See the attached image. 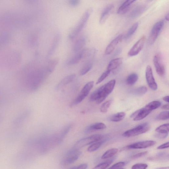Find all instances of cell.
I'll return each instance as SVG.
<instances>
[{
	"label": "cell",
	"instance_id": "obj_1",
	"mask_svg": "<svg viewBox=\"0 0 169 169\" xmlns=\"http://www.w3.org/2000/svg\"><path fill=\"white\" fill-rule=\"evenodd\" d=\"M93 11L92 8H90L85 11L77 25L70 33L69 35L70 38H74L80 33L87 23Z\"/></svg>",
	"mask_w": 169,
	"mask_h": 169
},
{
	"label": "cell",
	"instance_id": "obj_2",
	"mask_svg": "<svg viewBox=\"0 0 169 169\" xmlns=\"http://www.w3.org/2000/svg\"><path fill=\"white\" fill-rule=\"evenodd\" d=\"M103 138V135L100 134L94 135L78 141L74 145L73 148L79 150L81 148L101 141Z\"/></svg>",
	"mask_w": 169,
	"mask_h": 169
},
{
	"label": "cell",
	"instance_id": "obj_3",
	"mask_svg": "<svg viewBox=\"0 0 169 169\" xmlns=\"http://www.w3.org/2000/svg\"><path fill=\"white\" fill-rule=\"evenodd\" d=\"M150 128V125L148 123H145L125 132L123 136L128 137L138 136L147 132Z\"/></svg>",
	"mask_w": 169,
	"mask_h": 169
},
{
	"label": "cell",
	"instance_id": "obj_4",
	"mask_svg": "<svg viewBox=\"0 0 169 169\" xmlns=\"http://www.w3.org/2000/svg\"><path fill=\"white\" fill-rule=\"evenodd\" d=\"M93 82L91 81L85 85L79 95L72 102L71 104V107H73L80 103L88 95L90 91L93 88Z\"/></svg>",
	"mask_w": 169,
	"mask_h": 169
},
{
	"label": "cell",
	"instance_id": "obj_5",
	"mask_svg": "<svg viewBox=\"0 0 169 169\" xmlns=\"http://www.w3.org/2000/svg\"><path fill=\"white\" fill-rule=\"evenodd\" d=\"M164 24V21L162 20L157 22L153 26L148 40L149 45H152L154 44L163 29Z\"/></svg>",
	"mask_w": 169,
	"mask_h": 169
},
{
	"label": "cell",
	"instance_id": "obj_6",
	"mask_svg": "<svg viewBox=\"0 0 169 169\" xmlns=\"http://www.w3.org/2000/svg\"><path fill=\"white\" fill-rule=\"evenodd\" d=\"M81 152L77 149L73 148L68 152L62 161L63 166H67L72 164L78 159L81 155Z\"/></svg>",
	"mask_w": 169,
	"mask_h": 169
},
{
	"label": "cell",
	"instance_id": "obj_7",
	"mask_svg": "<svg viewBox=\"0 0 169 169\" xmlns=\"http://www.w3.org/2000/svg\"><path fill=\"white\" fill-rule=\"evenodd\" d=\"M156 143L155 141L152 140L141 141V142L128 145L122 149L121 151L128 150L132 149L146 148L154 146Z\"/></svg>",
	"mask_w": 169,
	"mask_h": 169
},
{
	"label": "cell",
	"instance_id": "obj_8",
	"mask_svg": "<svg viewBox=\"0 0 169 169\" xmlns=\"http://www.w3.org/2000/svg\"><path fill=\"white\" fill-rule=\"evenodd\" d=\"M146 37L144 36L141 37L129 50L128 53V56L129 57H133L138 55L143 49Z\"/></svg>",
	"mask_w": 169,
	"mask_h": 169
},
{
	"label": "cell",
	"instance_id": "obj_9",
	"mask_svg": "<svg viewBox=\"0 0 169 169\" xmlns=\"http://www.w3.org/2000/svg\"><path fill=\"white\" fill-rule=\"evenodd\" d=\"M145 76L149 87L153 91H156L158 89V85L155 81L153 76L152 68L150 65H148L147 66Z\"/></svg>",
	"mask_w": 169,
	"mask_h": 169
},
{
	"label": "cell",
	"instance_id": "obj_10",
	"mask_svg": "<svg viewBox=\"0 0 169 169\" xmlns=\"http://www.w3.org/2000/svg\"><path fill=\"white\" fill-rule=\"evenodd\" d=\"M152 111L146 107L141 108L135 111L132 114L131 117L133 118L135 121H139L142 120L146 117Z\"/></svg>",
	"mask_w": 169,
	"mask_h": 169
},
{
	"label": "cell",
	"instance_id": "obj_11",
	"mask_svg": "<svg viewBox=\"0 0 169 169\" xmlns=\"http://www.w3.org/2000/svg\"><path fill=\"white\" fill-rule=\"evenodd\" d=\"M116 84V80H112L104 85L103 93L100 100L103 102L113 91Z\"/></svg>",
	"mask_w": 169,
	"mask_h": 169
},
{
	"label": "cell",
	"instance_id": "obj_12",
	"mask_svg": "<svg viewBox=\"0 0 169 169\" xmlns=\"http://www.w3.org/2000/svg\"><path fill=\"white\" fill-rule=\"evenodd\" d=\"M123 35L121 34L118 36L111 42L108 45L105 51L106 55H109L114 50L116 47L122 40L123 38Z\"/></svg>",
	"mask_w": 169,
	"mask_h": 169
},
{
	"label": "cell",
	"instance_id": "obj_13",
	"mask_svg": "<svg viewBox=\"0 0 169 169\" xmlns=\"http://www.w3.org/2000/svg\"><path fill=\"white\" fill-rule=\"evenodd\" d=\"M153 62L157 74L160 76H163L165 73V69L161 62L160 58L159 55H156L154 57Z\"/></svg>",
	"mask_w": 169,
	"mask_h": 169
},
{
	"label": "cell",
	"instance_id": "obj_14",
	"mask_svg": "<svg viewBox=\"0 0 169 169\" xmlns=\"http://www.w3.org/2000/svg\"><path fill=\"white\" fill-rule=\"evenodd\" d=\"M114 6L112 4L108 5L105 7L102 12L100 19V24L104 23L111 15Z\"/></svg>",
	"mask_w": 169,
	"mask_h": 169
},
{
	"label": "cell",
	"instance_id": "obj_15",
	"mask_svg": "<svg viewBox=\"0 0 169 169\" xmlns=\"http://www.w3.org/2000/svg\"><path fill=\"white\" fill-rule=\"evenodd\" d=\"M86 43L85 37L82 36L79 38L74 43L73 46L74 52L77 53L82 50L85 46Z\"/></svg>",
	"mask_w": 169,
	"mask_h": 169
},
{
	"label": "cell",
	"instance_id": "obj_16",
	"mask_svg": "<svg viewBox=\"0 0 169 169\" xmlns=\"http://www.w3.org/2000/svg\"><path fill=\"white\" fill-rule=\"evenodd\" d=\"M82 60L92 58L96 55L97 50L95 48H90L82 50L79 52Z\"/></svg>",
	"mask_w": 169,
	"mask_h": 169
},
{
	"label": "cell",
	"instance_id": "obj_17",
	"mask_svg": "<svg viewBox=\"0 0 169 169\" xmlns=\"http://www.w3.org/2000/svg\"><path fill=\"white\" fill-rule=\"evenodd\" d=\"M123 61V58H117L111 60L107 66V70L110 72L115 70L121 65Z\"/></svg>",
	"mask_w": 169,
	"mask_h": 169
},
{
	"label": "cell",
	"instance_id": "obj_18",
	"mask_svg": "<svg viewBox=\"0 0 169 169\" xmlns=\"http://www.w3.org/2000/svg\"><path fill=\"white\" fill-rule=\"evenodd\" d=\"M146 6L144 5H139L136 7L131 13L130 16L132 18H135L142 14L146 10Z\"/></svg>",
	"mask_w": 169,
	"mask_h": 169
},
{
	"label": "cell",
	"instance_id": "obj_19",
	"mask_svg": "<svg viewBox=\"0 0 169 169\" xmlns=\"http://www.w3.org/2000/svg\"><path fill=\"white\" fill-rule=\"evenodd\" d=\"M136 1H132V0L125 1L118 9L117 12V14H123L126 13L131 5Z\"/></svg>",
	"mask_w": 169,
	"mask_h": 169
},
{
	"label": "cell",
	"instance_id": "obj_20",
	"mask_svg": "<svg viewBox=\"0 0 169 169\" xmlns=\"http://www.w3.org/2000/svg\"><path fill=\"white\" fill-rule=\"evenodd\" d=\"M107 128L106 125L103 123H97L89 126L86 129V133L93 131L101 130Z\"/></svg>",
	"mask_w": 169,
	"mask_h": 169
},
{
	"label": "cell",
	"instance_id": "obj_21",
	"mask_svg": "<svg viewBox=\"0 0 169 169\" xmlns=\"http://www.w3.org/2000/svg\"><path fill=\"white\" fill-rule=\"evenodd\" d=\"M61 35L59 33H57L55 36L52 44L48 54L49 55H52L55 50L60 40Z\"/></svg>",
	"mask_w": 169,
	"mask_h": 169
},
{
	"label": "cell",
	"instance_id": "obj_22",
	"mask_svg": "<svg viewBox=\"0 0 169 169\" xmlns=\"http://www.w3.org/2000/svg\"><path fill=\"white\" fill-rule=\"evenodd\" d=\"M93 65V62L92 60H89L86 62L80 70V75L84 76L87 74L92 69Z\"/></svg>",
	"mask_w": 169,
	"mask_h": 169
},
{
	"label": "cell",
	"instance_id": "obj_23",
	"mask_svg": "<svg viewBox=\"0 0 169 169\" xmlns=\"http://www.w3.org/2000/svg\"><path fill=\"white\" fill-rule=\"evenodd\" d=\"M103 88V86L94 91L90 97V100L92 101H97L99 100L101 96Z\"/></svg>",
	"mask_w": 169,
	"mask_h": 169
},
{
	"label": "cell",
	"instance_id": "obj_24",
	"mask_svg": "<svg viewBox=\"0 0 169 169\" xmlns=\"http://www.w3.org/2000/svg\"><path fill=\"white\" fill-rule=\"evenodd\" d=\"M81 60H82V59L80 53L79 52H78L69 59L67 63V64L69 65H76Z\"/></svg>",
	"mask_w": 169,
	"mask_h": 169
},
{
	"label": "cell",
	"instance_id": "obj_25",
	"mask_svg": "<svg viewBox=\"0 0 169 169\" xmlns=\"http://www.w3.org/2000/svg\"><path fill=\"white\" fill-rule=\"evenodd\" d=\"M147 91V87L143 86L133 90L131 91V93L136 96H141L146 93Z\"/></svg>",
	"mask_w": 169,
	"mask_h": 169
},
{
	"label": "cell",
	"instance_id": "obj_26",
	"mask_svg": "<svg viewBox=\"0 0 169 169\" xmlns=\"http://www.w3.org/2000/svg\"><path fill=\"white\" fill-rule=\"evenodd\" d=\"M76 75L72 74L65 77L63 79L58 85V87L68 84L73 81L76 77Z\"/></svg>",
	"mask_w": 169,
	"mask_h": 169
},
{
	"label": "cell",
	"instance_id": "obj_27",
	"mask_svg": "<svg viewBox=\"0 0 169 169\" xmlns=\"http://www.w3.org/2000/svg\"><path fill=\"white\" fill-rule=\"evenodd\" d=\"M139 25V23H138L136 22L129 29L128 32L126 34L125 37V39H128L131 37L138 29Z\"/></svg>",
	"mask_w": 169,
	"mask_h": 169
},
{
	"label": "cell",
	"instance_id": "obj_28",
	"mask_svg": "<svg viewBox=\"0 0 169 169\" xmlns=\"http://www.w3.org/2000/svg\"><path fill=\"white\" fill-rule=\"evenodd\" d=\"M118 149L117 148H112L106 151L102 156V159H106L111 158L114 156L118 152Z\"/></svg>",
	"mask_w": 169,
	"mask_h": 169
},
{
	"label": "cell",
	"instance_id": "obj_29",
	"mask_svg": "<svg viewBox=\"0 0 169 169\" xmlns=\"http://www.w3.org/2000/svg\"><path fill=\"white\" fill-rule=\"evenodd\" d=\"M138 79V76L136 73H132L126 79L127 84L129 86L134 85Z\"/></svg>",
	"mask_w": 169,
	"mask_h": 169
},
{
	"label": "cell",
	"instance_id": "obj_30",
	"mask_svg": "<svg viewBox=\"0 0 169 169\" xmlns=\"http://www.w3.org/2000/svg\"><path fill=\"white\" fill-rule=\"evenodd\" d=\"M125 115V113L124 112L117 113L111 116V120L115 122H118L124 119Z\"/></svg>",
	"mask_w": 169,
	"mask_h": 169
},
{
	"label": "cell",
	"instance_id": "obj_31",
	"mask_svg": "<svg viewBox=\"0 0 169 169\" xmlns=\"http://www.w3.org/2000/svg\"><path fill=\"white\" fill-rule=\"evenodd\" d=\"M59 62L58 59L55 58L51 60L49 62L47 67V69L48 72H50L53 71L54 69L55 68L56 66L58 64Z\"/></svg>",
	"mask_w": 169,
	"mask_h": 169
},
{
	"label": "cell",
	"instance_id": "obj_32",
	"mask_svg": "<svg viewBox=\"0 0 169 169\" xmlns=\"http://www.w3.org/2000/svg\"><path fill=\"white\" fill-rule=\"evenodd\" d=\"M103 143L104 141L102 140L91 144L88 149V151L93 152L97 150L101 146Z\"/></svg>",
	"mask_w": 169,
	"mask_h": 169
},
{
	"label": "cell",
	"instance_id": "obj_33",
	"mask_svg": "<svg viewBox=\"0 0 169 169\" xmlns=\"http://www.w3.org/2000/svg\"><path fill=\"white\" fill-rule=\"evenodd\" d=\"M161 105L160 102L159 101H153L145 106L148 109L152 111L153 110L159 107Z\"/></svg>",
	"mask_w": 169,
	"mask_h": 169
},
{
	"label": "cell",
	"instance_id": "obj_34",
	"mask_svg": "<svg viewBox=\"0 0 169 169\" xmlns=\"http://www.w3.org/2000/svg\"><path fill=\"white\" fill-rule=\"evenodd\" d=\"M169 124H166L161 125L157 128L156 131L158 133H168L169 131Z\"/></svg>",
	"mask_w": 169,
	"mask_h": 169
},
{
	"label": "cell",
	"instance_id": "obj_35",
	"mask_svg": "<svg viewBox=\"0 0 169 169\" xmlns=\"http://www.w3.org/2000/svg\"><path fill=\"white\" fill-rule=\"evenodd\" d=\"M168 119V111H164L161 112L156 117V119L158 120H165Z\"/></svg>",
	"mask_w": 169,
	"mask_h": 169
},
{
	"label": "cell",
	"instance_id": "obj_36",
	"mask_svg": "<svg viewBox=\"0 0 169 169\" xmlns=\"http://www.w3.org/2000/svg\"><path fill=\"white\" fill-rule=\"evenodd\" d=\"M168 159V155L166 153H158L153 158L150 159L151 160H164L165 159Z\"/></svg>",
	"mask_w": 169,
	"mask_h": 169
},
{
	"label": "cell",
	"instance_id": "obj_37",
	"mask_svg": "<svg viewBox=\"0 0 169 169\" xmlns=\"http://www.w3.org/2000/svg\"><path fill=\"white\" fill-rule=\"evenodd\" d=\"M112 103L111 100L106 101L102 105L100 108V111L102 113H106Z\"/></svg>",
	"mask_w": 169,
	"mask_h": 169
},
{
	"label": "cell",
	"instance_id": "obj_38",
	"mask_svg": "<svg viewBox=\"0 0 169 169\" xmlns=\"http://www.w3.org/2000/svg\"><path fill=\"white\" fill-rule=\"evenodd\" d=\"M112 163V161L103 163L97 165L92 169H106L110 166Z\"/></svg>",
	"mask_w": 169,
	"mask_h": 169
},
{
	"label": "cell",
	"instance_id": "obj_39",
	"mask_svg": "<svg viewBox=\"0 0 169 169\" xmlns=\"http://www.w3.org/2000/svg\"><path fill=\"white\" fill-rule=\"evenodd\" d=\"M111 72L109 71L108 70H107L106 71L104 72L102 74L101 76L99 78V79H98L96 84H99L100 83L102 82H103L105 78L107 77Z\"/></svg>",
	"mask_w": 169,
	"mask_h": 169
},
{
	"label": "cell",
	"instance_id": "obj_40",
	"mask_svg": "<svg viewBox=\"0 0 169 169\" xmlns=\"http://www.w3.org/2000/svg\"><path fill=\"white\" fill-rule=\"evenodd\" d=\"M72 126V125H68L67 126H66L64 129V130L63 131L62 134L61 135V136L60 137L59 141H61L64 138L65 136L68 133V132H69L70 129L71 128Z\"/></svg>",
	"mask_w": 169,
	"mask_h": 169
},
{
	"label": "cell",
	"instance_id": "obj_41",
	"mask_svg": "<svg viewBox=\"0 0 169 169\" xmlns=\"http://www.w3.org/2000/svg\"><path fill=\"white\" fill-rule=\"evenodd\" d=\"M148 167L146 164H137L132 166V169H146Z\"/></svg>",
	"mask_w": 169,
	"mask_h": 169
},
{
	"label": "cell",
	"instance_id": "obj_42",
	"mask_svg": "<svg viewBox=\"0 0 169 169\" xmlns=\"http://www.w3.org/2000/svg\"><path fill=\"white\" fill-rule=\"evenodd\" d=\"M125 163L124 162H120L118 163L113 165L108 169H117L121 168L125 166Z\"/></svg>",
	"mask_w": 169,
	"mask_h": 169
},
{
	"label": "cell",
	"instance_id": "obj_43",
	"mask_svg": "<svg viewBox=\"0 0 169 169\" xmlns=\"http://www.w3.org/2000/svg\"><path fill=\"white\" fill-rule=\"evenodd\" d=\"M80 2L79 0H69L68 1L69 5L73 7H76L79 5Z\"/></svg>",
	"mask_w": 169,
	"mask_h": 169
},
{
	"label": "cell",
	"instance_id": "obj_44",
	"mask_svg": "<svg viewBox=\"0 0 169 169\" xmlns=\"http://www.w3.org/2000/svg\"><path fill=\"white\" fill-rule=\"evenodd\" d=\"M148 151H145L138 153L132 157V158L133 159H137L140 158V157L144 156L147 155L148 154Z\"/></svg>",
	"mask_w": 169,
	"mask_h": 169
},
{
	"label": "cell",
	"instance_id": "obj_45",
	"mask_svg": "<svg viewBox=\"0 0 169 169\" xmlns=\"http://www.w3.org/2000/svg\"><path fill=\"white\" fill-rule=\"evenodd\" d=\"M88 165L87 164H83L74 167L69 169H87Z\"/></svg>",
	"mask_w": 169,
	"mask_h": 169
},
{
	"label": "cell",
	"instance_id": "obj_46",
	"mask_svg": "<svg viewBox=\"0 0 169 169\" xmlns=\"http://www.w3.org/2000/svg\"><path fill=\"white\" fill-rule=\"evenodd\" d=\"M168 135V133H158L156 135V137L160 139H164L167 138Z\"/></svg>",
	"mask_w": 169,
	"mask_h": 169
},
{
	"label": "cell",
	"instance_id": "obj_47",
	"mask_svg": "<svg viewBox=\"0 0 169 169\" xmlns=\"http://www.w3.org/2000/svg\"><path fill=\"white\" fill-rule=\"evenodd\" d=\"M169 147V142H168L166 143H164L162 145H160V146L157 147V149H164L167 148Z\"/></svg>",
	"mask_w": 169,
	"mask_h": 169
},
{
	"label": "cell",
	"instance_id": "obj_48",
	"mask_svg": "<svg viewBox=\"0 0 169 169\" xmlns=\"http://www.w3.org/2000/svg\"><path fill=\"white\" fill-rule=\"evenodd\" d=\"M162 109L164 110H168L169 108L168 104H167L163 105L162 107Z\"/></svg>",
	"mask_w": 169,
	"mask_h": 169
},
{
	"label": "cell",
	"instance_id": "obj_49",
	"mask_svg": "<svg viewBox=\"0 0 169 169\" xmlns=\"http://www.w3.org/2000/svg\"><path fill=\"white\" fill-rule=\"evenodd\" d=\"M163 100L164 101L167 102V103H168L169 101V96H165L164 97H163Z\"/></svg>",
	"mask_w": 169,
	"mask_h": 169
},
{
	"label": "cell",
	"instance_id": "obj_50",
	"mask_svg": "<svg viewBox=\"0 0 169 169\" xmlns=\"http://www.w3.org/2000/svg\"><path fill=\"white\" fill-rule=\"evenodd\" d=\"M165 19L168 21H169V13H168L165 16Z\"/></svg>",
	"mask_w": 169,
	"mask_h": 169
},
{
	"label": "cell",
	"instance_id": "obj_51",
	"mask_svg": "<svg viewBox=\"0 0 169 169\" xmlns=\"http://www.w3.org/2000/svg\"><path fill=\"white\" fill-rule=\"evenodd\" d=\"M156 169H169V167H162L157 168Z\"/></svg>",
	"mask_w": 169,
	"mask_h": 169
},
{
	"label": "cell",
	"instance_id": "obj_52",
	"mask_svg": "<svg viewBox=\"0 0 169 169\" xmlns=\"http://www.w3.org/2000/svg\"><path fill=\"white\" fill-rule=\"evenodd\" d=\"M125 169L123 168H119V169Z\"/></svg>",
	"mask_w": 169,
	"mask_h": 169
}]
</instances>
